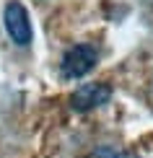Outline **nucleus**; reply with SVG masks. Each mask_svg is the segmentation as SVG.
<instances>
[{
    "mask_svg": "<svg viewBox=\"0 0 153 158\" xmlns=\"http://www.w3.org/2000/svg\"><path fill=\"white\" fill-rule=\"evenodd\" d=\"M99 62V49L94 44H75L62 55L60 62V75L65 81H78V78L88 75Z\"/></svg>",
    "mask_w": 153,
    "mask_h": 158,
    "instance_id": "nucleus-1",
    "label": "nucleus"
},
{
    "mask_svg": "<svg viewBox=\"0 0 153 158\" xmlns=\"http://www.w3.org/2000/svg\"><path fill=\"white\" fill-rule=\"evenodd\" d=\"M3 21H5V31H8V36L18 44V47H26V44H31V36H34V31H31L29 10H26L23 5L18 3V0H11V3L5 5Z\"/></svg>",
    "mask_w": 153,
    "mask_h": 158,
    "instance_id": "nucleus-2",
    "label": "nucleus"
},
{
    "mask_svg": "<svg viewBox=\"0 0 153 158\" xmlns=\"http://www.w3.org/2000/svg\"><path fill=\"white\" fill-rule=\"evenodd\" d=\"M112 98V88L106 83H83L75 94L70 96V106L75 111H91L99 109Z\"/></svg>",
    "mask_w": 153,
    "mask_h": 158,
    "instance_id": "nucleus-3",
    "label": "nucleus"
},
{
    "mask_svg": "<svg viewBox=\"0 0 153 158\" xmlns=\"http://www.w3.org/2000/svg\"><path fill=\"white\" fill-rule=\"evenodd\" d=\"M88 158H138V156H135V153H130V150L114 148V145H101V148H96Z\"/></svg>",
    "mask_w": 153,
    "mask_h": 158,
    "instance_id": "nucleus-4",
    "label": "nucleus"
}]
</instances>
